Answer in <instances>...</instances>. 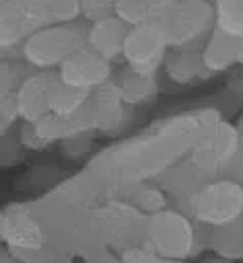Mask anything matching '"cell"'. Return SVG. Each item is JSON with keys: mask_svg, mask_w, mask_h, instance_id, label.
I'll list each match as a JSON object with an SVG mask.
<instances>
[{"mask_svg": "<svg viewBox=\"0 0 243 263\" xmlns=\"http://www.w3.org/2000/svg\"><path fill=\"white\" fill-rule=\"evenodd\" d=\"M222 117L224 113L208 101L163 115L146 127L97 150L82 171L107 193L121 195L134 185L163 177Z\"/></svg>", "mask_w": 243, "mask_h": 263, "instance_id": "6da1fadb", "label": "cell"}, {"mask_svg": "<svg viewBox=\"0 0 243 263\" xmlns=\"http://www.w3.org/2000/svg\"><path fill=\"white\" fill-rule=\"evenodd\" d=\"M105 195L109 193L80 168L33 197L49 245L80 261L103 251L97 240V214Z\"/></svg>", "mask_w": 243, "mask_h": 263, "instance_id": "7a4b0ae2", "label": "cell"}, {"mask_svg": "<svg viewBox=\"0 0 243 263\" xmlns=\"http://www.w3.org/2000/svg\"><path fill=\"white\" fill-rule=\"evenodd\" d=\"M142 247L179 261H194L206 251L202 226L177 205L146 216Z\"/></svg>", "mask_w": 243, "mask_h": 263, "instance_id": "3957f363", "label": "cell"}, {"mask_svg": "<svg viewBox=\"0 0 243 263\" xmlns=\"http://www.w3.org/2000/svg\"><path fill=\"white\" fill-rule=\"evenodd\" d=\"M241 152L243 142L235 121L222 117L202 136V140L192 148L183 162L202 183H208L212 179L231 175Z\"/></svg>", "mask_w": 243, "mask_h": 263, "instance_id": "277c9868", "label": "cell"}, {"mask_svg": "<svg viewBox=\"0 0 243 263\" xmlns=\"http://www.w3.org/2000/svg\"><path fill=\"white\" fill-rule=\"evenodd\" d=\"M86 37L89 23L84 18L47 25L23 41L21 58L35 70H58L70 55L86 47Z\"/></svg>", "mask_w": 243, "mask_h": 263, "instance_id": "5b68a950", "label": "cell"}, {"mask_svg": "<svg viewBox=\"0 0 243 263\" xmlns=\"http://www.w3.org/2000/svg\"><path fill=\"white\" fill-rule=\"evenodd\" d=\"M181 210L206 228L233 224L243 218V181L233 175L212 179L198 187Z\"/></svg>", "mask_w": 243, "mask_h": 263, "instance_id": "8992f818", "label": "cell"}, {"mask_svg": "<svg viewBox=\"0 0 243 263\" xmlns=\"http://www.w3.org/2000/svg\"><path fill=\"white\" fill-rule=\"evenodd\" d=\"M169 47H202L216 29L210 0H171L154 23Z\"/></svg>", "mask_w": 243, "mask_h": 263, "instance_id": "52a82bcc", "label": "cell"}, {"mask_svg": "<svg viewBox=\"0 0 243 263\" xmlns=\"http://www.w3.org/2000/svg\"><path fill=\"white\" fill-rule=\"evenodd\" d=\"M47 25V0H0V53L21 55L23 41Z\"/></svg>", "mask_w": 243, "mask_h": 263, "instance_id": "ba28073f", "label": "cell"}, {"mask_svg": "<svg viewBox=\"0 0 243 263\" xmlns=\"http://www.w3.org/2000/svg\"><path fill=\"white\" fill-rule=\"evenodd\" d=\"M0 238L12 251H37L49 245L33 199H14L0 212Z\"/></svg>", "mask_w": 243, "mask_h": 263, "instance_id": "9c48e42d", "label": "cell"}, {"mask_svg": "<svg viewBox=\"0 0 243 263\" xmlns=\"http://www.w3.org/2000/svg\"><path fill=\"white\" fill-rule=\"evenodd\" d=\"M169 49L171 47H169L165 35L161 33V29L154 23L138 25V27H132L126 37L121 62H124V66L136 70V72L161 76Z\"/></svg>", "mask_w": 243, "mask_h": 263, "instance_id": "30bf717a", "label": "cell"}, {"mask_svg": "<svg viewBox=\"0 0 243 263\" xmlns=\"http://www.w3.org/2000/svg\"><path fill=\"white\" fill-rule=\"evenodd\" d=\"M86 109L91 111V115L95 119L97 134L111 136V138L128 132V127L134 121V113H136V109L124 101V97L113 80L101 84L99 88H95L89 95Z\"/></svg>", "mask_w": 243, "mask_h": 263, "instance_id": "8fae6325", "label": "cell"}, {"mask_svg": "<svg viewBox=\"0 0 243 263\" xmlns=\"http://www.w3.org/2000/svg\"><path fill=\"white\" fill-rule=\"evenodd\" d=\"M58 74L64 82H68L80 90L93 92L101 84L113 80L115 68H113L111 60H107L105 55H101L99 51H95L86 45L80 51H76L74 55H70L58 68Z\"/></svg>", "mask_w": 243, "mask_h": 263, "instance_id": "7c38bea8", "label": "cell"}, {"mask_svg": "<svg viewBox=\"0 0 243 263\" xmlns=\"http://www.w3.org/2000/svg\"><path fill=\"white\" fill-rule=\"evenodd\" d=\"M56 70H35L16 88V105L23 121L37 123L49 115V84Z\"/></svg>", "mask_w": 243, "mask_h": 263, "instance_id": "4fadbf2b", "label": "cell"}, {"mask_svg": "<svg viewBox=\"0 0 243 263\" xmlns=\"http://www.w3.org/2000/svg\"><path fill=\"white\" fill-rule=\"evenodd\" d=\"M161 74L177 86H194L212 78L204 66L202 47H171L167 51Z\"/></svg>", "mask_w": 243, "mask_h": 263, "instance_id": "5bb4252c", "label": "cell"}, {"mask_svg": "<svg viewBox=\"0 0 243 263\" xmlns=\"http://www.w3.org/2000/svg\"><path fill=\"white\" fill-rule=\"evenodd\" d=\"M130 29L132 27L128 23H124L117 14H109V16L91 21L86 45L115 64L124 58V45H126V37L130 33Z\"/></svg>", "mask_w": 243, "mask_h": 263, "instance_id": "9a60e30c", "label": "cell"}, {"mask_svg": "<svg viewBox=\"0 0 243 263\" xmlns=\"http://www.w3.org/2000/svg\"><path fill=\"white\" fill-rule=\"evenodd\" d=\"M241 37L214 29L202 45V60L210 76L233 72L239 66Z\"/></svg>", "mask_w": 243, "mask_h": 263, "instance_id": "2e32d148", "label": "cell"}, {"mask_svg": "<svg viewBox=\"0 0 243 263\" xmlns=\"http://www.w3.org/2000/svg\"><path fill=\"white\" fill-rule=\"evenodd\" d=\"M113 82L117 84L124 101L134 109L144 107V105H152L161 95L159 76L142 74V72H136V70H132L128 66H124L121 70L115 72Z\"/></svg>", "mask_w": 243, "mask_h": 263, "instance_id": "e0dca14e", "label": "cell"}, {"mask_svg": "<svg viewBox=\"0 0 243 263\" xmlns=\"http://www.w3.org/2000/svg\"><path fill=\"white\" fill-rule=\"evenodd\" d=\"M202 230L206 251H212V255H218L235 263L243 261V218L220 228L202 226Z\"/></svg>", "mask_w": 243, "mask_h": 263, "instance_id": "ac0fdd59", "label": "cell"}, {"mask_svg": "<svg viewBox=\"0 0 243 263\" xmlns=\"http://www.w3.org/2000/svg\"><path fill=\"white\" fill-rule=\"evenodd\" d=\"M89 95L91 92L64 82L56 70L51 76V84H49V113L60 115V117H72L86 107Z\"/></svg>", "mask_w": 243, "mask_h": 263, "instance_id": "d6986e66", "label": "cell"}, {"mask_svg": "<svg viewBox=\"0 0 243 263\" xmlns=\"http://www.w3.org/2000/svg\"><path fill=\"white\" fill-rule=\"evenodd\" d=\"M121 197H126L132 205H136L144 216L157 214V212L167 210V208L173 205L169 193L159 185V181H148V183L134 185V187L126 189L121 193Z\"/></svg>", "mask_w": 243, "mask_h": 263, "instance_id": "ffe728a7", "label": "cell"}, {"mask_svg": "<svg viewBox=\"0 0 243 263\" xmlns=\"http://www.w3.org/2000/svg\"><path fill=\"white\" fill-rule=\"evenodd\" d=\"M171 0H117L115 14L130 27L157 23Z\"/></svg>", "mask_w": 243, "mask_h": 263, "instance_id": "44dd1931", "label": "cell"}, {"mask_svg": "<svg viewBox=\"0 0 243 263\" xmlns=\"http://www.w3.org/2000/svg\"><path fill=\"white\" fill-rule=\"evenodd\" d=\"M216 29L243 37V0H212Z\"/></svg>", "mask_w": 243, "mask_h": 263, "instance_id": "7402d4cb", "label": "cell"}, {"mask_svg": "<svg viewBox=\"0 0 243 263\" xmlns=\"http://www.w3.org/2000/svg\"><path fill=\"white\" fill-rule=\"evenodd\" d=\"M25 152H27V148L19 140L16 129L0 136V164H2V168H10V166H16L19 162H23Z\"/></svg>", "mask_w": 243, "mask_h": 263, "instance_id": "603a6c76", "label": "cell"}, {"mask_svg": "<svg viewBox=\"0 0 243 263\" xmlns=\"http://www.w3.org/2000/svg\"><path fill=\"white\" fill-rule=\"evenodd\" d=\"M23 263H74L76 257L66 253V251H60L51 245L43 247V249H37V251H14Z\"/></svg>", "mask_w": 243, "mask_h": 263, "instance_id": "cb8c5ba5", "label": "cell"}, {"mask_svg": "<svg viewBox=\"0 0 243 263\" xmlns=\"http://www.w3.org/2000/svg\"><path fill=\"white\" fill-rule=\"evenodd\" d=\"M124 263H192V261H179V259H169V257H163L142 245H134L126 251L119 253Z\"/></svg>", "mask_w": 243, "mask_h": 263, "instance_id": "d4e9b609", "label": "cell"}, {"mask_svg": "<svg viewBox=\"0 0 243 263\" xmlns=\"http://www.w3.org/2000/svg\"><path fill=\"white\" fill-rule=\"evenodd\" d=\"M21 121L23 119H21V111L16 105V97L14 95L0 97V136L12 132Z\"/></svg>", "mask_w": 243, "mask_h": 263, "instance_id": "484cf974", "label": "cell"}, {"mask_svg": "<svg viewBox=\"0 0 243 263\" xmlns=\"http://www.w3.org/2000/svg\"><path fill=\"white\" fill-rule=\"evenodd\" d=\"M16 136H19V140L23 142V146L27 148V150H33V152H43L45 148H49L51 144L39 134V129H37V125L35 123H31V121H21L16 127Z\"/></svg>", "mask_w": 243, "mask_h": 263, "instance_id": "4316f807", "label": "cell"}, {"mask_svg": "<svg viewBox=\"0 0 243 263\" xmlns=\"http://www.w3.org/2000/svg\"><path fill=\"white\" fill-rule=\"evenodd\" d=\"M78 2H80L82 18L86 23L115 14V6H117V0H78Z\"/></svg>", "mask_w": 243, "mask_h": 263, "instance_id": "83f0119b", "label": "cell"}, {"mask_svg": "<svg viewBox=\"0 0 243 263\" xmlns=\"http://www.w3.org/2000/svg\"><path fill=\"white\" fill-rule=\"evenodd\" d=\"M93 138H95V136H82V138H72V140L62 142V144H60L62 156H66V158H70V160L82 158L84 154L91 152V148H93Z\"/></svg>", "mask_w": 243, "mask_h": 263, "instance_id": "f1b7e54d", "label": "cell"}, {"mask_svg": "<svg viewBox=\"0 0 243 263\" xmlns=\"http://www.w3.org/2000/svg\"><path fill=\"white\" fill-rule=\"evenodd\" d=\"M224 90L231 97H235L239 103H243V66H237L233 72H229V80H227Z\"/></svg>", "mask_w": 243, "mask_h": 263, "instance_id": "f546056e", "label": "cell"}, {"mask_svg": "<svg viewBox=\"0 0 243 263\" xmlns=\"http://www.w3.org/2000/svg\"><path fill=\"white\" fill-rule=\"evenodd\" d=\"M82 263H124V259H121V255L117 251L105 249V251H99V253L82 259Z\"/></svg>", "mask_w": 243, "mask_h": 263, "instance_id": "4dcf8cb0", "label": "cell"}, {"mask_svg": "<svg viewBox=\"0 0 243 263\" xmlns=\"http://www.w3.org/2000/svg\"><path fill=\"white\" fill-rule=\"evenodd\" d=\"M0 263H23V259L12 249L2 245V249H0Z\"/></svg>", "mask_w": 243, "mask_h": 263, "instance_id": "1f68e13d", "label": "cell"}, {"mask_svg": "<svg viewBox=\"0 0 243 263\" xmlns=\"http://www.w3.org/2000/svg\"><path fill=\"white\" fill-rule=\"evenodd\" d=\"M231 175H233V177H237L239 181H243V152H241V156H239V160H237L235 168L231 171Z\"/></svg>", "mask_w": 243, "mask_h": 263, "instance_id": "d6a6232c", "label": "cell"}, {"mask_svg": "<svg viewBox=\"0 0 243 263\" xmlns=\"http://www.w3.org/2000/svg\"><path fill=\"white\" fill-rule=\"evenodd\" d=\"M200 263H235V261H229V259H222V257H218V255H212V257H208V259H202Z\"/></svg>", "mask_w": 243, "mask_h": 263, "instance_id": "836d02e7", "label": "cell"}, {"mask_svg": "<svg viewBox=\"0 0 243 263\" xmlns=\"http://www.w3.org/2000/svg\"><path fill=\"white\" fill-rule=\"evenodd\" d=\"M235 125H237L239 134H241V142H243V111L237 115V119H235Z\"/></svg>", "mask_w": 243, "mask_h": 263, "instance_id": "e575fe53", "label": "cell"}, {"mask_svg": "<svg viewBox=\"0 0 243 263\" xmlns=\"http://www.w3.org/2000/svg\"><path fill=\"white\" fill-rule=\"evenodd\" d=\"M239 66H243V37H241V53H239Z\"/></svg>", "mask_w": 243, "mask_h": 263, "instance_id": "d590c367", "label": "cell"}, {"mask_svg": "<svg viewBox=\"0 0 243 263\" xmlns=\"http://www.w3.org/2000/svg\"><path fill=\"white\" fill-rule=\"evenodd\" d=\"M210 2H212V0H210Z\"/></svg>", "mask_w": 243, "mask_h": 263, "instance_id": "8d00e7d4", "label": "cell"}]
</instances>
